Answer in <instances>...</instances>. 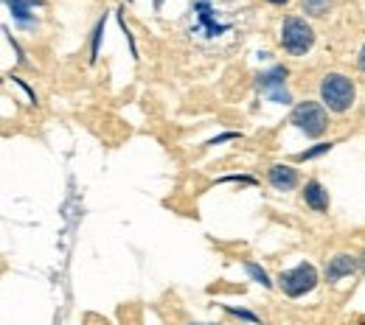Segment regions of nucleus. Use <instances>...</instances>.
<instances>
[{
    "mask_svg": "<svg viewBox=\"0 0 365 325\" xmlns=\"http://www.w3.org/2000/svg\"><path fill=\"white\" fill-rule=\"evenodd\" d=\"M343 325H365V314H351L343 320Z\"/></svg>",
    "mask_w": 365,
    "mask_h": 325,
    "instance_id": "16",
    "label": "nucleus"
},
{
    "mask_svg": "<svg viewBox=\"0 0 365 325\" xmlns=\"http://www.w3.org/2000/svg\"><path fill=\"white\" fill-rule=\"evenodd\" d=\"M101 34H104V20H98V23H96V28H93L91 62H96V59H98V46H101Z\"/></svg>",
    "mask_w": 365,
    "mask_h": 325,
    "instance_id": "13",
    "label": "nucleus"
},
{
    "mask_svg": "<svg viewBox=\"0 0 365 325\" xmlns=\"http://www.w3.org/2000/svg\"><path fill=\"white\" fill-rule=\"evenodd\" d=\"M357 267H360V261H357L354 255H349V252H337L334 258H329L323 275H326V280H340V278H349Z\"/></svg>",
    "mask_w": 365,
    "mask_h": 325,
    "instance_id": "6",
    "label": "nucleus"
},
{
    "mask_svg": "<svg viewBox=\"0 0 365 325\" xmlns=\"http://www.w3.org/2000/svg\"><path fill=\"white\" fill-rule=\"evenodd\" d=\"M278 286L289 297H301L318 286V270L312 264H298L295 270H287L278 275Z\"/></svg>",
    "mask_w": 365,
    "mask_h": 325,
    "instance_id": "5",
    "label": "nucleus"
},
{
    "mask_svg": "<svg viewBox=\"0 0 365 325\" xmlns=\"http://www.w3.org/2000/svg\"><path fill=\"white\" fill-rule=\"evenodd\" d=\"M360 70L365 73V46H363V50H360Z\"/></svg>",
    "mask_w": 365,
    "mask_h": 325,
    "instance_id": "17",
    "label": "nucleus"
},
{
    "mask_svg": "<svg viewBox=\"0 0 365 325\" xmlns=\"http://www.w3.org/2000/svg\"><path fill=\"white\" fill-rule=\"evenodd\" d=\"M270 3H275V6H284V3H289V0H270Z\"/></svg>",
    "mask_w": 365,
    "mask_h": 325,
    "instance_id": "19",
    "label": "nucleus"
},
{
    "mask_svg": "<svg viewBox=\"0 0 365 325\" xmlns=\"http://www.w3.org/2000/svg\"><path fill=\"white\" fill-rule=\"evenodd\" d=\"M284 82H287V68H273V70L259 76V90L270 95L275 90H284Z\"/></svg>",
    "mask_w": 365,
    "mask_h": 325,
    "instance_id": "9",
    "label": "nucleus"
},
{
    "mask_svg": "<svg viewBox=\"0 0 365 325\" xmlns=\"http://www.w3.org/2000/svg\"><path fill=\"white\" fill-rule=\"evenodd\" d=\"M270 186L275 191H292L298 186V171L292 166H273L270 169Z\"/></svg>",
    "mask_w": 365,
    "mask_h": 325,
    "instance_id": "8",
    "label": "nucleus"
},
{
    "mask_svg": "<svg viewBox=\"0 0 365 325\" xmlns=\"http://www.w3.org/2000/svg\"><path fill=\"white\" fill-rule=\"evenodd\" d=\"M329 9H331V0H304V11H307V14L323 17Z\"/></svg>",
    "mask_w": 365,
    "mask_h": 325,
    "instance_id": "11",
    "label": "nucleus"
},
{
    "mask_svg": "<svg viewBox=\"0 0 365 325\" xmlns=\"http://www.w3.org/2000/svg\"><path fill=\"white\" fill-rule=\"evenodd\" d=\"M188 325H214V323H188Z\"/></svg>",
    "mask_w": 365,
    "mask_h": 325,
    "instance_id": "20",
    "label": "nucleus"
},
{
    "mask_svg": "<svg viewBox=\"0 0 365 325\" xmlns=\"http://www.w3.org/2000/svg\"><path fill=\"white\" fill-rule=\"evenodd\" d=\"M357 261H360V270H363V272H365V250H363V255H360Z\"/></svg>",
    "mask_w": 365,
    "mask_h": 325,
    "instance_id": "18",
    "label": "nucleus"
},
{
    "mask_svg": "<svg viewBox=\"0 0 365 325\" xmlns=\"http://www.w3.org/2000/svg\"><path fill=\"white\" fill-rule=\"evenodd\" d=\"M357 98V90H354V82L343 73H326L323 82H320V101L323 107H329L331 112H346L351 110Z\"/></svg>",
    "mask_w": 365,
    "mask_h": 325,
    "instance_id": "2",
    "label": "nucleus"
},
{
    "mask_svg": "<svg viewBox=\"0 0 365 325\" xmlns=\"http://www.w3.org/2000/svg\"><path fill=\"white\" fill-rule=\"evenodd\" d=\"M34 3H40V0H6V6L11 9V14H14L17 20H23V23H29V20H31L29 6H34Z\"/></svg>",
    "mask_w": 365,
    "mask_h": 325,
    "instance_id": "10",
    "label": "nucleus"
},
{
    "mask_svg": "<svg viewBox=\"0 0 365 325\" xmlns=\"http://www.w3.org/2000/svg\"><path fill=\"white\" fill-rule=\"evenodd\" d=\"M245 270H247V275H250V278L256 280V283H262L264 289H270V286H273V280L267 278V272H264V270H259L256 264H250V261H247V264H245Z\"/></svg>",
    "mask_w": 365,
    "mask_h": 325,
    "instance_id": "12",
    "label": "nucleus"
},
{
    "mask_svg": "<svg viewBox=\"0 0 365 325\" xmlns=\"http://www.w3.org/2000/svg\"><path fill=\"white\" fill-rule=\"evenodd\" d=\"M225 309H228V314H233V317H239V320H247V323H262V320H259V317H256V314H250V311H245V309H233V306H225Z\"/></svg>",
    "mask_w": 365,
    "mask_h": 325,
    "instance_id": "15",
    "label": "nucleus"
},
{
    "mask_svg": "<svg viewBox=\"0 0 365 325\" xmlns=\"http://www.w3.org/2000/svg\"><path fill=\"white\" fill-rule=\"evenodd\" d=\"M304 202L315 211V213H326L329 211V191L320 186L318 180H309L304 186Z\"/></svg>",
    "mask_w": 365,
    "mask_h": 325,
    "instance_id": "7",
    "label": "nucleus"
},
{
    "mask_svg": "<svg viewBox=\"0 0 365 325\" xmlns=\"http://www.w3.org/2000/svg\"><path fill=\"white\" fill-rule=\"evenodd\" d=\"M250 26V0H191L182 17L188 43L208 53H230Z\"/></svg>",
    "mask_w": 365,
    "mask_h": 325,
    "instance_id": "1",
    "label": "nucleus"
},
{
    "mask_svg": "<svg viewBox=\"0 0 365 325\" xmlns=\"http://www.w3.org/2000/svg\"><path fill=\"white\" fill-rule=\"evenodd\" d=\"M307 138H320L326 129H329V115L326 110L320 107L318 101H301L295 110H292V118H289Z\"/></svg>",
    "mask_w": 365,
    "mask_h": 325,
    "instance_id": "4",
    "label": "nucleus"
},
{
    "mask_svg": "<svg viewBox=\"0 0 365 325\" xmlns=\"http://www.w3.org/2000/svg\"><path fill=\"white\" fill-rule=\"evenodd\" d=\"M334 143H318L315 149H309V151H301L298 154V160H312V157H318V154H323V151H329Z\"/></svg>",
    "mask_w": 365,
    "mask_h": 325,
    "instance_id": "14",
    "label": "nucleus"
},
{
    "mask_svg": "<svg viewBox=\"0 0 365 325\" xmlns=\"http://www.w3.org/2000/svg\"><path fill=\"white\" fill-rule=\"evenodd\" d=\"M315 46V31L304 17H287L281 23V48L292 56H304Z\"/></svg>",
    "mask_w": 365,
    "mask_h": 325,
    "instance_id": "3",
    "label": "nucleus"
}]
</instances>
